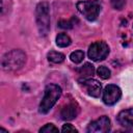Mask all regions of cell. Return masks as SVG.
<instances>
[{"instance_id": "10", "label": "cell", "mask_w": 133, "mask_h": 133, "mask_svg": "<svg viewBox=\"0 0 133 133\" xmlns=\"http://www.w3.org/2000/svg\"><path fill=\"white\" fill-rule=\"evenodd\" d=\"M117 122L125 128H133V108L122 110L117 114Z\"/></svg>"}, {"instance_id": "3", "label": "cell", "mask_w": 133, "mask_h": 133, "mask_svg": "<svg viewBox=\"0 0 133 133\" xmlns=\"http://www.w3.org/2000/svg\"><path fill=\"white\" fill-rule=\"evenodd\" d=\"M35 21L39 35L46 36L50 31V6L48 2H39L35 7Z\"/></svg>"}, {"instance_id": "9", "label": "cell", "mask_w": 133, "mask_h": 133, "mask_svg": "<svg viewBox=\"0 0 133 133\" xmlns=\"http://www.w3.org/2000/svg\"><path fill=\"white\" fill-rule=\"evenodd\" d=\"M80 112V107L76 102H71L66 104L60 111V117L64 121L74 119Z\"/></svg>"}, {"instance_id": "5", "label": "cell", "mask_w": 133, "mask_h": 133, "mask_svg": "<svg viewBox=\"0 0 133 133\" xmlns=\"http://www.w3.org/2000/svg\"><path fill=\"white\" fill-rule=\"evenodd\" d=\"M108 54H109V46L103 41L92 43L89 46L87 52L88 57L94 61L104 60L108 56Z\"/></svg>"}, {"instance_id": "12", "label": "cell", "mask_w": 133, "mask_h": 133, "mask_svg": "<svg viewBox=\"0 0 133 133\" xmlns=\"http://www.w3.org/2000/svg\"><path fill=\"white\" fill-rule=\"evenodd\" d=\"M71 44H72V39L66 33H59L56 36V45L58 47L65 48V47H69Z\"/></svg>"}, {"instance_id": "7", "label": "cell", "mask_w": 133, "mask_h": 133, "mask_svg": "<svg viewBox=\"0 0 133 133\" xmlns=\"http://www.w3.org/2000/svg\"><path fill=\"white\" fill-rule=\"evenodd\" d=\"M110 119L106 115H102L96 121H92L89 123V125L86 128V131L88 133H106L110 130Z\"/></svg>"}, {"instance_id": "6", "label": "cell", "mask_w": 133, "mask_h": 133, "mask_svg": "<svg viewBox=\"0 0 133 133\" xmlns=\"http://www.w3.org/2000/svg\"><path fill=\"white\" fill-rule=\"evenodd\" d=\"M122 97V90L121 88L117 86V85H114V84H109L107 85L104 90H103V102L108 105V106H111V105H114L115 103H117L119 101Z\"/></svg>"}, {"instance_id": "16", "label": "cell", "mask_w": 133, "mask_h": 133, "mask_svg": "<svg viewBox=\"0 0 133 133\" xmlns=\"http://www.w3.org/2000/svg\"><path fill=\"white\" fill-rule=\"evenodd\" d=\"M75 18H72L71 20H60L58 21V27L61 29H72L75 25Z\"/></svg>"}, {"instance_id": "1", "label": "cell", "mask_w": 133, "mask_h": 133, "mask_svg": "<svg viewBox=\"0 0 133 133\" xmlns=\"http://www.w3.org/2000/svg\"><path fill=\"white\" fill-rule=\"evenodd\" d=\"M26 62V54L20 49H14L2 56L1 66L6 72H15L20 70Z\"/></svg>"}, {"instance_id": "13", "label": "cell", "mask_w": 133, "mask_h": 133, "mask_svg": "<svg viewBox=\"0 0 133 133\" xmlns=\"http://www.w3.org/2000/svg\"><path fill=\"white\" fill-rule=\"evenodd\" d=\"M47 58L50 62L53 63H61L64 60V55L60 52H56V51H50L47 55Z\"/></svg>"}, {"instance_id": "17", "label": "cell", "mask_w": 133, "mask_h": 133, "mask_svg": "<svg viewBox=\"0 0 133 133\" xmlns=\"http://www.w3.org/2000/svg\"><path fill=\"white\" fill-rule=\"evenodd\" d=\"M39 132L42 133H51V132H58V128H56L53 124H46L44 127L39 129Z\"/></svg>"}, {"instance_id": "2", "label": "cell", "mask_w": 133, "mask_h": 133, "mask_svg": "<svg viewBox=\"0 0 133 133\" xmlns=\"http://www.w3.org/2000/svg\"><path fill=\"white\" fill-rule=\"evenodd\" d=\"M61 94H62V90L59 85L53 84V83L48 84L45 88L44 97L39 104V109H38L39 112L43 114L48 113L52 109V107L56 104V102L60 98Z\"/></svg>"}, {"instance_id": "4", "label": "cell", "mask_w": 133, "mask_h": 133, "mask_svg": "<svg viewBox=\"0 0 133 133\" xmlns=\"http://www.w3.org/2000/svg\"><path fill=\"white\" fill-rule=\"evenodd\" d=\"M78 11L88 21H95L99 17L102 4L99 0H86V1H79L77 3Z\"/></svg>"}, {"instance_id": "11", "label": "cell", "mask_w": 133, "mask_h": 133, "mask_svg": "<svg viewBox=\"0 0 133 133\" xmlns=\"http://www.w3.org/2000/svg\"><path fill=\"white\" fill-rule=\"evenodd\" d=\"M77 72H78V74H79L81 77H83V79H84V78H86V77H90V76L94 75V73H95V68H94V65H92L91 63L86 62V63H84L82 66L78 68V69H77Z\"/></svg>"}, {"instance_id": "14", "label": "cell", "mask_w": 133, "mask_h": 133, "mask_svg": "<svg viewBox=\"0 0 133 133\" xmlns=\"http://www.w3.org/2000/svg\"><path fill=\"white\" fill-rule=\"evenodd\" d=\"M84 58V53L81 50H76L70 54V59L74 63H80Z\"/></svg>"}, {"instance_id": "19", "label": "cell", "mask_w": 133, "mask_h": 133, "mask_svg": "<svg viewBox=\"0 0 133 133\" xmlns=\"http://www.w3.org/2000/svg\"><path fill=\"white\" fill-rule=\"evenodd\" d=\"M61 131L62 132H76V133L78 132V130L74 126H72L71 124H64L61 128Z\"/></svg>"}, {"instance_id": "15", "label": "cell", "mask_w": 133, "mask_h": 133, "mask_svg": "<svg viewBox=\"0 0 133 133\" xmlns=\"http://www.w3.org/2000/svg\"><path fill=\"white\" fill-rule=\"evenodd\" d=\"M97 74H98V76L100 77V78H102V79H108V78H110V70L107 68V66H105V65H101V66H99L98 68V70H97Z\"/></svg>"}, {"instance_id": "18", "label": "cell", "mask_w": 133, "mask_h": 133, "mask_svg": "<svg viewBox=\"0 0 133 133\" xmlns=\"http://www.w3.org/2000/svg\"><path fill=\"white\" fill-rule=\"evenodd\" d=\"M110 3L114 9L121 10L124 8V6L126 4V0H110Z\"/></svg>"}, {"instance_id": "8", "label": "cell", "mask_w": 133, "mask_h": 133, "mask_svg": "<svg viewBox=\"0 0 133 133\" xmlns=\"http://www.w3.org/2000/svg\"><path fill=\"white\" fill-rule=\"evenodd\" d=\"M80 85L82 86V88L85 90V92L94 98H99L101 92H102V85L99 81L95 80V79H83V80H79Z\"/></svg>"}]
</instances>
